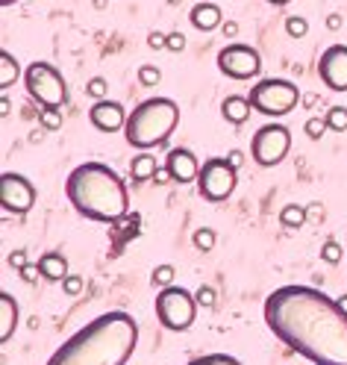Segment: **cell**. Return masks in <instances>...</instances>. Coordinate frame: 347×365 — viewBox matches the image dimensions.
Instances as JSON below:
<instances>
[{"label": "cell", "instance_id": "1", "mask_svg": "<svg viewBox=\"0 0 347 365\" xmlns=\"http://www.w3.org/2000/svg\"><path fill=\"white\" fill-rule=\"evenodd\" d=\"M268 330L315 365H347V312L312 286H280L265 298Z\"/></svg>", "mask_w": 347, "mask_h": 365}, {"label": "cell", "instance_id": "2", "mask_svg": "<svg viewBox=\"0 0 347 365\" xmlns=\"http://www.w3.org/2000/svg\"><path fill=\"white\" fill-rule=\"evenodd\" d=\"M135 318L124 309H112L62 341V348H56L44 365H127L135 351Z\"/></svg>", "mask_w": 347, "mask_h": 365}, {"label": "cell", "instance_id": "3", "mask_svg": "<svg viewBox=\"0 0 347 365\" xmlns=\"http://www.w3.org/2000/svg\"><path fill=\"white\" fill-rule=\"evenodd\" d=\"M65 195L71 207L88 218V221H103L112 224L127 215L130 210V195L118 171H112L103 163H83L77 165L65 180Z\"/></svg>", "mask_w": 347, "mask_h": 365}, {"label": "cell", "instance_id": "4", "mask_svg": "<svg viewBox=\"0 0 347 365\" xmlns=\"http://www.w3.org/2000/svg\"><path fill=\"white\" fill-rule=\"evenodd\" d=\"M180 124V106L171 98H150L145 103H138L124 127V139L133 148H159L171 139V133Z\"/></svg>", "mask_w": 347, "mask_h": 365}, {"label": "cell", "instance_id": "5", "mask_svg": "<svg viewBox=\"0 0 347 365\" xmlns=\"http://www.w3.org/2000/svg\"><path fill=\"white\" fill-rule=\"evenodd\" d=\"M300 101V88L291 80H280V77H268L259 80L257 86L250 88V106L253 112L268 118H283L297 106Z\"/></svg>", "mask_w": 347, "mask_h": 365}, {"label": "cell", "instance_id": "6", "mask_svg": "<svg viewBox=\"0 0 347 365\" xmlns=\"http://www.w3.org/2000/svg\"><path fill=\"white\" fill-rule=\"evenodd\" d=\"M195 315H197V298L192 292H186L182 286H168V289H159L156 294V318L165 330L182 333L195 324Z\"/></svg>", "mask_w": 347, "mask_h": 365}, {"label": "cell", "instance_id": "7", "mask_svg": "<svg viewBox=\"0 0 347 365\" xmlns=\"http://www.w3.org/2000/svg\"><path fill=\"white\" fill-rule=\"evenodd\" d=\"M24 86L30 91V98L38 101L44 109H59L68 101V86L65 77L56 65L51 62H33L24 71Z\"/></svg>", "mask_w": 347, "mask_h": 365}, {"label": "cell", "instance_id": "8", "mask_svg": "<svg viewBox=\"0 0 347 365\" xmlns=\"http://www.w3.org/2000/svg\"><path fill=\"white\" fill-rule=\"evenodd\" d=\"M291 150V133L289 127L283 124H265L257 130V135H253V142H250V156H253V163L262 165V168H274V165H280L283 159L289 156Z\"/></svg>", "mask_w": 347, "mask_h": 365}, {"label": "cell", "instance_id": "9", "mask_svg": "<svg viewBox=\"0 0 347 365\" xmlns=\"http://www.w3.org/2000/svg\"><path fill=\"white\" fill-rule=\"evenodd\" d=\"M236 168L227 163V156H215V159H206L200 177H197V189L206 200H227L229 195L236 192Z\"/></svg>", "mask_w": 347, "mask_h": 365}, {"label": "cell", "instance_id": "10", "mask_svg": "<svg viewBox=\"0 0 347 365\" xmlns=\"http://www.w3.org/2000/svg\"><path fill=\"white\" fill-rule=\"evenodd\" d=\"M218 71L227 74L229 80H250V77H259L262 71V56L257 48L242 41H233L218 53Z\"/></svg>", "mask_w": 347, "mask_h": 365}, {"label": "cell", "instance_id": "11", "mask_svg": "<svg viewBox=\"0 0 347 365\" xmlns=\"http://www.w3.org/2000/svg\"><path fill=\"white\" fill-rule=\"evenodd\" d=\"M36 186L24 177V174H15V171H6L0 177V203L9 215H24L36 207Z\"/></svg>", "mask_w": 347, "mask_h": 365}, {"label": "cell", "instance_id": "12", "mask_svg": "<svg viewBox=\"0 0 347 365\" xmlns=\"http://www.w3.org/2000/svg\"><path fill=\"white\" fill-rule=\"evenodd\" d=\"M318 74L330 91H347V44H333L321 53Z\"/></svg>", "mask_w": 347, "mask_h": 365}, {"label": "cell", "instance_id": "13", "mask_svg": "<svg viewBox=\"0 0 347 365\" xmlns=\"http://www.w3.org/2000/svg\"><path fill=\"white\" fill-rule=\"evenodd\" d=\"M88 118L91 124H95L100 133H118L127 127V118H130V112H124V106L118 101H98L95 106L88 109Z\"/></svg>", "mask_w": 347, "mask_h": 365}, {"label": "cell", "instance_id": "14", "mask_svg": "<svg viewBox=\"0 0 347 365\" xmlns=\"http://www.w3.org/2000/svg\"><path fill=\"white\" fill-rule=\"evenodd\" d=\"M165 165H168V171H171V177H174V182H195L197 177H200V159L189 150V148H171L168 150V156H165Z\"/></svg>", "mask_w": 347, "mask_h": 365}, {"label": "cell", "instance_id": "15", "mask_svg": "<svg viewBox=\"0 0 347 365\" xmlns=\"http://www.w3.org/2000/svg\"><path fill=\"white\" fill-rule=\"evenodd\" d=\"M189 21L192 27L200 30V33H212L224 24V12L218 4H195L192 12H189Z\"/></svg>", "mask_w": 347, "mask_h": 365}, {"label": "cell", "instance_id": "16", "mask_svg": "<svg viewBox=\"0 0 347 365\" xmlns=\"http://www.w3.org/2000/svg\"><path fill=\"white\" fill-rule=\"evenodd\" d=\"M18 327V304L9 292H0V345H6Z\"/></svg>", "mask_w": 347, "mask_h": 365}, {"label": "cell", "instance_id": "17", "mask_svg": "<svg viewBox=\"0 0 347 365\" xmlns=\"http://www.w3.org/2000/svg\"><path fill=\"white\" fill-rule=\"evenodd\" d=\"M250 98H242V95H229V98H224V103H221V115H224V121H229V124H244L247 118H250Z\"/></svg>", "mask_w": 347, "mask_h": 365}, {"label": "cell", "instance_id": "18", "mask_svg": "<svg viewBox=\"0 0 347 365\" xmlns=\"http://www.w3.org/2000/svg\"><path fill=\"white\" fill-rule=\"evenodd\" d=\"M38 271H41L44 280L62 283L68 277V259L62 254H56V250H51V254H41L38 257Z\"/></svg>", "mask_w": 347, "mask_h": 365}, {"label": "cell", "instance_id": "19", "mask_svg": "<svg viewBox=\"0 0 347 365\" xmlns=\"http://www.w3.org/2000/svg\"><path fill=\"white\" fill-rule=\"evenodd\" d=\"M156 156L153 153H138L133 163H130V174H133V180L135 182H147V180H153V174H156Z\"/></svg>", "mask_w": 347, "mask_h": 365}, {"label": "cell", "instance_id": "20", "mask_svg": "<svg viewBox=\"0 0 347 365\" xmlns=\"http://www.w3.org/2000/svg\"><path fill=\"white\" fill-rule=\"evenodd\" d=\"M21 77V65L9 51H0V88H9Z\"/></svg>", "mask_w": 347, "mask_h": 365}, {"label": "cell", "instance_id": "21", "mask_svg": "<svg viewBox=\"0 0 347 365\" xmlns=\"http://www.w3.org/2000/svg\"><path fill=\"white\" fill-rule=\"evenodd\" d=\"M280 224L286 230H300L306 224V207H297V203H289V207L280 210Z\"/></svg>", "mask_w": 347, "mask_h": 365}, {"label": "cell", "instance_id": "22", "mask_svg": "<svg viewBox=\"0 0 347 365\" xmlns=\"http://www.w3.org/2000/svg\"><path fill=\"white\" fill-rule=\"evenodd\" d=\"M174 277H177V271H174V265H156L153 268V277H150V283H153V289H168V286H174Z\"/></svg>", "mask_w": 347, "mask_h": 365}, {"label": "cell", "instance_id": "23", "mask_svg": "<svg viewBox=\"0 0 347 365\" xmlns=\"http://www.w3.org/2000/svg\"><path fill=\"white\" fill-rule=\"evenodd\" d=\"M323 118H327V127L333 133H344L347 130V106H330V112Z\"/></svg>", "mask_w": 347, "mask_h": 365}, {"label": "cell", "instance_id": "24", "mask_svg": "<svg viewBox=\"0 0 347 365\" xmlns=\"http://www.w3.org/2000/svg\"><path fill=\"white\" fill-rule=\"evenodd\" d=\"M186 365H242L236 356H229V354H203Z\"/></svg>", "mask_w": 347, "mask_h": 365}, {"label": "cell", "instance_id": "25", "mask_svg": "<svg viewBox=\"0 0 347 365\" xmlns=\"http://www.w3.org/2000/svg\"><path fill=\"white\" fill-rule=\"evenodd\" d=\"M192 242H195V247H197V250H203V254H209L218 239H215V230H209V227H200V230H195Z\"/></svg>", "mask_w": 347, "mask_h": 365}, {"label": "cell", "instance_id": "26", "mask_svg": "<svg viewBox=\"0 0 347 365\" xmlns=\"http://www.w3.org/2000/svg\"><path fill=\"white\" fill-rule=\"evenodd\" d=\"M286 33H289L291 38H304V36L309 33V21L300 18V15H289V18H286Z\"/></svg>", "mask_w": 347, "mask_h": 365}, {"label": "cell", "instance_id": "27", "mask_svg": "<svg viewBox=\"0 0 347 365\" xmlns=\"http://www.w3.org/2000/svg\"><path fill=\"white\" fill-rule=\"evenodd\" d=\"M341 254H344V250H341V245L338 242H323V247H321V259L323 262H330V265H336V262H341Z\"/></svg>", "mask_w": 347, "mask_h": 365}, {"label": "cell", "instance_id": "28", "mask_svg": "<svg viewBox=\"0 0 347 365\" xmlns=\"http://www.w3.org/2000/svg\"><path fill=\"white\" fill-rule=\"evenodd\" d=\"M86 91H88L91 98L106 101V98H109V83H106L103 77H91V80H88V86H86Z\"/></svg>", "mask_w": 347, "mask_h": 365}, {"label": "cell", "instance_id": "29", "mask_svg": "<svg viewBox=\"0 0 347 365\" xmlns=\"http://www.w3.org/2000/svg\"><path fill=\"white\" fill-rule=\"evenodd\" d=\"M162 80V71H159V68L156 65H142V68H138V83H142V86H156Z\"/></svg>", "mask_w": 347, "mask_h": 365}, {"label": "cell", "instance_id": "30", "mask_svg": "<svg viewBox=\"0 0 347 365\" xmlns=\"http://www.w3.org/2000/svg\"><path fill=\"white\" fill-rule=\"evenodd\" d=\"M38 121H41L44 130H59L62 127V112L59 109H44L38 115Z\"/></svg>", "mask_w": 347, "mask_h": 365}, {"label": "cell", "instance_id": "31", "mask_svg": "<svg viewBox=\"0 0 347 365\" xmlns=\"http://www.w3.org/2000/svg\"><path fill=\"white\" fill-rule=\"evenodd\" d=\"M83 286H86V277H80V274H68V277L62 280V292L71 294V298L83 292Z\"/></svg>", "mask_w": 347, "mask_h": 365}, {"label": "cell", "instance_id": "32", "mask_svg": "<svg viewBox=\"0 0 347 365\" xmlns=\"http://www.w3.org/2000/svg\"><path fill=\"white\" fill-rule=\"evenodd\" d=\"M304 130H306V135H309V139H315V142H318V139H321V135H323V133H327L330 127H327V118H309Z\"/></svg>", "mask_w": 347, "mask_h": 365}, {"label": "cell", "instance_id": "33", "mask_svg": "<svg viewBox=\"0 0 347 365\" xmlns=\"http://www.w3.org/2000/svg\"><path fill=\"white\" fill-rule=\"evenodd\" d=\"M195 298H197V307H212L215 304V289L212 286H200Z\"/></svg>", "mask_w": 347, "mask_h": 365}, {"label": "cell", "instance_id": "34", "mask_svg": "<svg viewBox=\"0 0 347 365\" xmlns=\"http://www.w3.org/2000/svg\"><path fill=\"white\" fill-rule=\"evenodd\" d=\"M147 44H150L153 51H162V48H168V36L159 33V30H153V33L147 36Z\"/></svg>", "mask_w": 347, "mask_h": 365}, {"label": "cell", "instance_id": "35", "mask_svg": "<svg viewBox=\"0 0 347 365\" xmlns=\"http://www.w3.org/2000/svg\"><path fill=\"white\" fill-rule=\"evenodd\" d=\"M182 48H186V36H182V33H168V51H182Z\"/></svg>", "mask_w": 347, "mask_h": 365}, {"label": "cell", "instance_id": "36", "mask_svg": "<svg viewBox=\"0 0 347 365\" xmlns=\"http://www.w3.org/2000/svg\"><path fill=\"white\" fill-rule=\"evenodd\" d=\"M9 265L18 268V271H24L27 268V257H24V250H12L9 254Z\"/></svg>", "mask_w": 347, "mask_h": 365}, {"label": "cell", "instance_id": "37", "mask_svg": "<svg viewBox=\"0 0 347 365\" xmlns=\"http://www.w3.org/2000/svg\"><path fill=\"white\" fill-rule=\"evenodd\" d=\"M227 163L239 171V168H242V163H244V153H242V150H229V153H227Z\"/></svg>", "mask_w": 347, "mask_h": 365}, {"label": "cell", "instance_id": "38", "mask_svg": "<svg viewBox=\"0 0 347 365\" xmlns=\"http://www.w3.org/2000/svg\"><path fill=\"white\" fill-rule=\"evenodd\" d=\"M153 180L159 182V186H165V182H168V180H174V177H171V171H168V165H162V168H156V174H153Z\"/></svg>", "mask_w": 347, "mask_h": 365}, {"label": "cell", "instance_id": "39", "mask_svg": "<svg viewBox=\"0 0 347 365\" xmlns=\"http://www.w3.org/2000/svg\"><path fill=\"white\" fill-rule=\"evenodd\" d=\"M221 30H224V36H227V38H236V33H239V24H236V21H224V24H221Z\"/></svg>", "mask_w": 347, "mask_h": 365}, {"label": "cell", "instance_id": "40", "mask_svg": "<svg viewBox=\"0 0 347 365\" xmlns=\"http://www.w3.org/2000/svg\"><path fill=\"white\" fill-rule=\"evenodd\" d=\"M21 274H24V280H27V283H33V280H36V274H41V271H38V262H36V265H27Z\"/></svg>", "mask_w": 347, "mask_h": 365}, {"label": "cell", "instance_id": "41", "mask_svg": "<svg viewBox=\"0 0 347 365\" xmlns=\"http://www.w3.org/2000/svg\"><path fill=\"white\" fill-rule=\"evenodd\" d=\"M327 27H330V30H338V27H341V18H338V15H330V18H327Z\"/></svg>", "mask_w": 347, "mask_h": 365}, {"label": "cell", "instance_id": "42", "mask_svg": "<svg viewBox=\"0 0 347 365\" xmlns=\"http://www.w3.org/2000/svg\"><path fill=\"white\" fill-rule=\"evenodd\" d=\"M0 109H4V112H0V115H9V109H12L9 98H4V101H0Z\"/></svg>", "mask_w": 347, "mask_h": 365}, {"label": "cell", "instance_id": "43", "mask_svg": "<svg viewBox=\"0 0 347 365\" xmlns=\"http://www.w3.org/2000/svg\"><path fill=\"white\" fill-rule=\"evenodd\" d=\"M265 4H271V6H286V4H291V0H265Z\"/></svg>", "mask_w": 347, "mask_h": 365}, {"label": "cell", "instance_id": "44", "mask_svg": "<svg viewBox=\"0 0 347 365\" xmlns=\"http://www.w3.org/2000/svg\"><path fill=\"white\" fill-rule=\"evenodd\" d=\"M338 304H341V309L347 312V294H341V298H338Z\"/></svg>", "mask_w": 347, "mask_h": 365}, {"label": "cell", "instance_id": "45", "mask_svg": "<svg viewBox=\"0 0 347 365\" xmlns=\"http://www.w3.org/2000/svg\"><path fill=\"white\" fill-rule=\"evenodd\" d=\"M0 4H4V6H12V4H18V0H0Z\"/></svg>", "mask_w": 347, "mask_h": 365}]
</instances>
